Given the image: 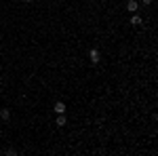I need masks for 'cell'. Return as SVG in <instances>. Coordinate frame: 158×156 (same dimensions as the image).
Instances as JSON below:
<instances>
[{
    "instance_id": "obj_1",
    "label": "cell",
    "mask_w": 158,
    "mask_h": 156,
    "mask_svg": "<svg viewBox=\"0 0 158 156\" xmlns=\"http://www.w3.org/2000/svg\"><path fill=\"white\" fill-rule=\"evenodd\" d=\"M89 59H91V63H99L101 57H99V51H97V48H91V51H89Z\"/></svg>"
},
{
    "instance_id": "obj_2",
    "label": "cell",
    "mask_w": 158,
    "mask_h": 156,
    "mask_svg": "<svg viewBox=\"0 0 158 156\" xmlns=\"http://www.w3.org/2000/svg\"><path fill=\"white\" fill-rule=\"evenodd\" d=\"M127 9H129L131 13H135L137 9H139V4H137V0H129V2H127Z\"/></svg>"
},
{
    "instance_id": "obj_3",
    "label": "cell",
    "mask_w": 158,
    "mask_h": 156,
    "mask_svg": "<svg viewBox=\"0 0 158 156\" xmlns=\"http://www.w3.org/2000/svg\"><path fill=\"white\" fill-rule=\"evenodd\" d=\"M0 118H2V120H9V118H11V110H9V108H2V110H0Z\"/></svg>"
},
{
    "instance_id": "obj_4",
    "label": "cell",
    "mask_w": 158,
    "mask_h": 156,
    "mask_svg": "<svg viewBox=\"0 0 158 156\" xmlns=\"http://www.w3.org/2000/svg\"><path fill=\"white\" fill-rule=\"evenodd\" d=\"M55 112H57V114H63V112H65V103H63V101H57V103H55Z\"/></svg>"
},
{
    "instance_id": "obj_5",
    "label": "cell",
    "mask_w": 158,
    "mask_h": 156,
    "mask_svg": "<svg viewBox=\"0 0 158 156\" xmlns=\"http://www.w3.org/2000/svg\"><path fill=\"white\" fill-rule=\"evenodd\" d=\"M55 124H57V127H63V124H65V116H63V114H59V116H57V120H55Z\"/></svg>"
},
{
    "instance_id": "obj_6",
    "label": "cell",
    "mask_w": 158,
    "mask_h": 156,
    "mask_svg": "<svg viewBox=\"0 0 158 156\" xmlns=\"http://www.w3.org/2000/svg\"><path fill=\"white\" fill-rule=\"evenodd\" d=\"M131 23H133V25H141V17H139V15H133Z\"/></svg>"
},
{
    "instance_id": "obj_7",
    "label": "cell",
    "mask_w": 158,
    "mask_h": 156,
    "mask_svg": "<svg viewBox=\"0 0 158 156\" xmlns=\"http://www.w3.org/2000/svg\"><path fill=\"white\" fill-rule=\"evenodd\" d=\"M152 2H154V0H143V4H146V6H148V4H152Z\"/></svg>"
},
{
    "instance_id": "obj_8",
    "label": "cell",
    "mask_w": 158,
    "mask_h": 156,
    "mask_svg": "<svg viewBox=\"0 0 158 156\" xmlns=\"http://www.w3.org/2000/svg\"><path fill=\"white\" fill-rule=\"evenodd\" d=\"M23 2H25V4H30V2H32V0H23Z\"/></svg>"
},
{
    "instance_id": "obj_9",
    "label": "cell",
    "mask_w": 158,
    "mask_h": 156,
    "mask_svg": "<svg viewBox=\"0 0 158 156\" xmlns=\"http://www.w3.org/2000/svg\"><path fill=\"white\" fill-rule=\"evenodd\" d=\"M0 78H2V76H0Z\"/></svg>"
}]
</instances>
